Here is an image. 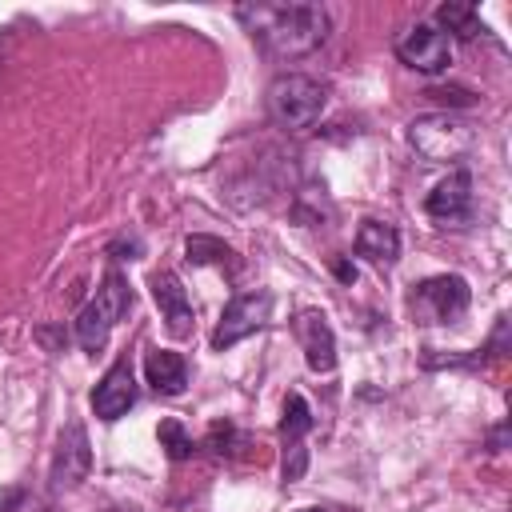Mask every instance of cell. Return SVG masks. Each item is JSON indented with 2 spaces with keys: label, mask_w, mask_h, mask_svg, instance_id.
I'll list each match as a JSON object with an SVG mask.
<instances>
[{
  "label": "cell",
  "mask_w": 512,
  "mask_h": 512,
  "mask_svg": "<svg viewBox=\"0 0 512 512\" xmlns=\"http://www.w3.org/2000/svg\"><path fill=\"white\" fill-rule=\"evenodd\" d=\"M236 20L276 60H296V56L316 52L328 40V28H332L328 8L312 4V0H296V4H240Z\"/></svg>",
  "instance_id": "cell-1"
},
{
  "label": "cell",
  "mask_w": 512,
  "mask_h": 512,
  "mask_svg": "<svg viewBox=\"0 0 512 512\" xmlns=\"http://www.w3.org/2000/svg\"><path fill=\"white\" fill-rule=\"evenodd\" d=\"M408 144L428 164H456L472 152L476 128L464 116H452V112H424L408 124Z\"/></svg>",
  "instance_id": "cell-2"
},
{
  "label": "cell",
  "mask_w": 512,
  "mask_h": 512,
  "mask_svg": "<svg viewBox=\"0 0 512 512\" xmlns=\"http://www.w3.org/2000/svg\"><path fill=\"white\" fill-rule=\"evenodd\" d=\"M324 104H328L324 84L304 76V72H284V76H276L268 84V116L280 128H292V132L312 128L320 120Z\"/></svg>",
  "instance_id": "cell-3"
},
{
  "label": "cell",
  "mask_w": 512,
  "mask_h": 512,
  "mask_svg": "<svg viewBox=\"0 0 512 512\" xmlns=\"http://www.w3.org/2000/svg\"><path fill=\"white\" fill-rule=\"evenodd\" d=\"M128 308H132V288H128V280H124L120 272H108V276L100 280L96 296H92V300L80 308V316H76V340H80V348L100 352V348L108 344L116 320H120Z\"/></svg>",
  "instance_id": "cell-4"
},
{
  "label": "cell",
  "mask_w": 512,
  "mask_h": 512,
  "mask_svg": "<svg viewBox=\"0 0 512 512\" xmlns=\"http://www.w3.org/2000/svg\"><path fill=\"white\" fill-rule=\"evenodd\" d=\"M92 472V444H88V432L80 420H68L60 428V440H56V452H52V468H48V488L60 496V492H72L88 480Z\"/></svg>",
  "instance_id": "cell-5"
},
{
  "label": "cell",
  "mask_w": 512,
  "mask_h": 512,
  "mask_svg": "<svg viewBox=\"0 0 512 512\" xmlns=\"http://www.w3.org/2000/svg\"><path fill=\"white\" fill-rule=\"evenodd\" d=\"M268 316H272V296L268 292H240V296H232L224 304V312H220L216 332H212V348L224 352V348L240 344L244 336L260 332L268 324Z\"/></svg>",
  "instance_id": "cell-6"
},
{
  "label": "cell",
  "mask_w": 512,
  "mask_h": 512,
  "mask_svg": "<svg viewBox=\"0 0 512 512\" xmlns=\"http://www.w3.org/2000/svg\"><path fill=\"white\" fill-rule=\"evenodd\" d=\"M468 300H472V292H468L464 276H448V272L420 280L416 292H412V308H416V316L424 324H448V320H456L468 308Z\"/></svg>",
  "instance_id": "cell-7"
},
{
  "label": "cell",
  "mask_w": 512,
  "mask_h": 512,
  "mask_svg": "<svg viewBox=\"0 0 512 512\" xmlns=\"http://www.w3.org/2000/svg\"><path fill=\"white\" fill-rule=\"evenodd\" d=\"M396 56L424 76H440L452 64V40L436 28V24H412L400 40H396Z\"/></svg>",
  "instance_id": "cell-8"
},
{
  "label": "cell",
  "mask_w": 512,
  "mask_h": 512,
  "mask_svg": "<svg viewBox=\"0 0 512 512\" xmlns=\"http://www.w3.org/2000/svg\"><path fill=\"white\" fill-rule=\"evenodd\" d=\"M312 432V408L300 392H288L284 396V416H280V436H284V480H300L304 468H308V448H304V436Z\"/></svg>",
  "instance_id": "cell-9"
},
{
  "label": "cell",
  "mask_w": 512,
  "mask_h": 512,
  "mask_svg": "<svg viewBox=\"0 0 512 512\" xmlns=\"http://www.w3.org/2000/svg\"><path fill=\"white\" fill-rule=\"evenodd\" d=\"M424 212L440 224H464L468 212H472V176L464 168L448 172L424 200Z\"/></svg>",
  "instance_id": "cell-10"
},
{
  "label": "cell",
  "mask_w": 512,
  "mask_h": 512,
  "mask_svg": "<svg viewBox=\"0 0 512 512\" xmlns=\"http://www.w3.org/2000/svg\"><path fill=\"white\" fill-rule=\"evenodd\" d=\"M136 404V380H132V364L128 360H116L100 384L92 388V412L100 420H120L128 408Z\"/></svg>",
  "instance_id": "cell-11"
},
{
  "label": "cell",
  "mask_w": 512,
  "mask_h": 512,
  "mask_svg": "<svg viewBox=\"0 0 512 512\" xmlns=\"http://www.w3.org/2000/svg\"><path fill=\"white\" fill-rule=\"evenodd\" d=\"M296 336L304 344V360L312 372H332L336 368V336L324 312H300L296 316Z\"/></svg>",
  "instance_id": "cell-12"
},
{
  "label": "cell",
  "mask_w": 512,
  "mask_h": 512,
  "mask_svg": "<svg viewBox=\"0 0 512 512\" xmlns=\"http://www.w3.org/2000/svg\"><path fill=\"white\" fill-rule=\"evenodd\" d=\"M152 300H156L160 316L168 320L172 336H188L192 332V300H188L184 284L176 280V272H156L152 276Z\"/></svg>",
  "instance_id": "cell-13"
},
{
  "label": "cell",
  "mask_w": 512,
  "mask_h": 512,
  "mask_svg": "<svg viewBox=\"0 0 512 512\" xmlns=\"http://www.w3.org/2000/svg\"><path fill=\"white\" fill-rule=\"evenodd\" d=\"M144 376H148V384H152L156 392L180 396L184 384H188V364H184V356L172 352V348H152V352L144 356Z\"/></svg>",
  "instance_id": "cell-14"
},
{
  "label": "cell",
  "mask_w": 512,
  "mask_h": 512,
  "mask_svg": "<svg viewBox=\"0 0 512 512\" xmlns=\"http://www.w3.org/2000/svg\"><path fill=\"white\" fill-rule=\"evenodd\" d=\"M356 252L372 264H392L400 256V232L388 220H364L356 232Z\"/></svg>",
  "instance_id": "cell-15"
},
{
  "label": "cell",
  "mask_w": 512,
  "mask_h": 512,
  "mask_svg": "<svg viewBox=\"0 0 512 512\" xmlns=\"http://www.w3.org/2000/svg\"><path fill=\"white\" fill-rule=\"evenodd\" d=\"M436 28H440L444 36L456 32V36L472 40V36L484 32V20H480V12H476L472 4H440V8H436Z\"/></svg>",
  "instance_id": "cell-16"
},
{
  "label": "cell",
  "mask_w": 512,
  "mask_h": 512,
  "mask_svg": "<svg viewBox=\"0 0 512 512\" xmlns=\"http://www.w3.org/2000/svg\"><path fill=\"white\" fill-rule=\"evenodd\" d=\"M156 440H160V448L168 452V460H176V464H180V460H188V456L196 452V440H192V436L184 432V424H180V420H172V416H168V420H160Z\"/></svg>",
  "instance_id": "cell-17"
},
{
  "label": "cell",
  "mask_w": 512,
  "mask_h": 512,
  "mask_svg": "<svg viewBox=\"0 0 512 512\" xmlns=\"http://www.w3.org/2000/svg\"><path fill=\"white\" fill-rule=\"evenodd\" d=\"M184 252H188L192 264H228L232 260V248L224 240H216V236H188Z\"/></svg>",
  "instance_id": "cell-18"
},
{
  "label": "cell",
  "mask_w": 512,
  "mask_h": 512,
  "mask_svg": "<svg viewBox=\"0 0 512 512\" xmlns=\"http://www.w3.org/2000/svg\"><path fill=\"white\" fill-rule=\"evenodd\" d=\"M236 440H240V432H236L228 420H216V424L208 428V448H212V452H220V456H224V452L232 456V452H236V448H232Z\"/></svg>",
  "instance_id": "cell-19"
},
{
  "label": "cell",
  "mask_w": 512,
  "mask_h": 512,
  "mask_svg": "<svg viewBox=\"0 0 512 512\" xmlns=\"http://www.w3.org/2000/svg\"><path fill=\"white\" fill-rule=\"evenodd\" d=\"M428 96H432L436 104H448V108H468V104L476 100L468 88H428Z\"/></svg>",
  "instance_id": "cell-20"
},
{
  "label": "cell",
  "mask_w": 512,
  "mask_h": 512,
  "mask_svg": "<svg viewBox=\"0 0 512 512\" xmlns=\"http://www.w3.org/2000/svg\"><path fill=\"white\" fill-rule=\"evenodd\" d=\"M20 500H24V488H4L0 492V512H12Z\"/></svg>",
  "instance_id": "cell-21"
},
{
  "label": "cell",
  "mask_w": 512,
  "mask_h": 512,
  "mask_svg": "<svg viewBox=\"0 0 512 512\" xmlns=\"http://www.w3.org/2000/svg\"><path fill=\"white\" fill-rule=\"evenodd\" d=\"M336 276H340V280H356V268H352L348 260H340V264H336Z\"/></svg>",
  "instance_id": "cell-22"
},
{
  "label": "cell",
  "mask_w": 512,
  "mask_h": 512,
  "mask_svg": "<svg viewBox=\"0 0 512 512\" xmlns=\"http://www.w3.org/2000/svg\"><path fill=\"white\" fill-rule=\"evenodd\" d=\"M108 512H140V508H136V504H112Z\"/></svg>",
  "instance_id": "cell-23"
},
{
  "label": "cell",
  "mask_w": 512,
  "mask_h": 512,
  "mask_svg": "<svg viewBox=\"0 0 512 512\" xmlns=\"http://www.w3.org/2000/svg\"><path fill=\"white\" fill-rule=\"evenodd\" d=\"M300 512H324V508H300Z\"/></svg>",
  "instance_id": "cell-24"
}]
</instances>
